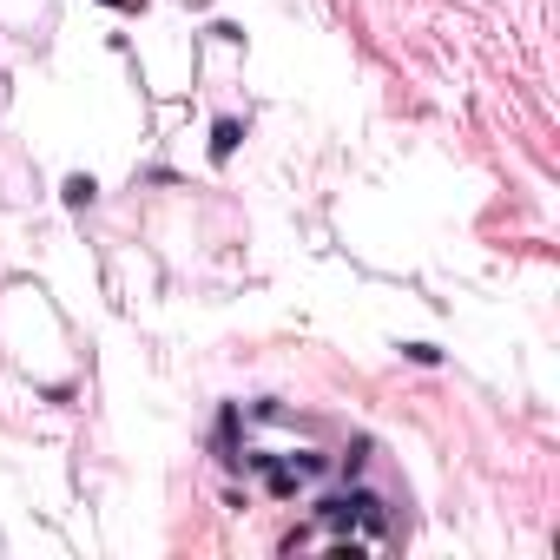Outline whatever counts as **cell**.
Returning <instances> with one entry per match:
<instances>
[{
    "label": "cell",
    "instance_id": "obj_1",
    "mask_svg": "<svg viewBox=\"0 0 560 560\" xmlns=\"http://www.w3.org/2000/svg\"><path fill=\"white\" fill-rule=\"evenodd\" d=\"M238 139H244V126H238V119H218V126H211V159H231V152H238Z\"/></svg>",
    "mask_w": 560,
    "mask_h": 560
},
{
    "label": "cell",
    "instance_id": "obj_2",
    "mask_svg": "<svg viewBox=\"0 0 560 560\" xmlns=\"http://www.w3.org/2000/svg\"><path fill=\"white\" fill-rule=\"evenodd\" d=\"M290 468H297V475L304 481H317V475H330V455H323V448H297V455H284Z\"/></svg>",
    "mask_w": 560,
    "mask_h": 560
},
{
    "label": "cell",
    "instance_id": "obj_3",
    "mask_svg": "<svg viewBox=\"0 0 560 560\" xmlns=\"http://www.w3.org/2000/svg\"><path fill=\"white\" fill-rule=\"evenodd\" d=\"M93 192H99V185H93V178H86V172H73V178H66V185H60V198H66V205H73V211H86V205H93Z\"/></svg>",
    "mask_w": 560,
    "mask_h": 560
},
{
    "label": "cell",
    "instance_id": "obj_5",
    "mask_svg": "<svg viewBox=\"0 0 560 560\" xmlns=\"http://www.w3.org/2000/svg\"><path fill=\"white\" fill-rule=\"evenodd\" d=\"M99 7H119V14H132V7H139V0H99Z\"/></svg>",
    "mask_w": 560,
    "mask_h": 560
},
{
    "label": "cell",
    "instance_id": "obj_4",
    "mask_svg": "<svg viewBox=\"0 0 560 560\" xmlns=\"http://www.w3.org/2000/svg\"><path fill=\"white\" fill-rule=\"evenodd\" d=\"M402 356H409V363H422V369L442 363V350H435V343H402Z\"/></svg>",
    "mask_w": 560,
    "mask_h": 560
}]
</instances>
